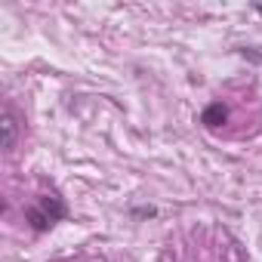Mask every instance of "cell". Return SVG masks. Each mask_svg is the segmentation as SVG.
<instances>
[{"label":"cell","instance_id":"cell-1","mask_svg":"<svg viewBox=\"0 0 262 262\" xmlns=\"http://www.w3.org/2000/svg\"><path fill=\"white\" fill-rule=\"evenodd\" d=\"M68 216V207L59 194H40L28 210H25V222L34 231H50L56 222H62Z\"/></svg>","mask_w":262,"mask_h":262},{"label":"cell","instance_id":"cell-5","mask_svg":"<svg viewBox=\"0 0 262 262\" xmlns=\"http://www.w3.org/2000/svg\"><path fill=\"white\" fill-rule=\"evenodd\" d=\"M253 10H256V13H262V4H253Z\"/></svg>","mask_w":262,"mask_h":262},{"label":"cell","instance_id":"cell-3","mask_svg":"<svg viewBox=\"0 0 262 262\" xmlns=\"http://www.w3.org/2000/svg\"><path fill=\"white\" fill-rule=\"evenodd\" d=\"M225 120H228V108H225L222 102L207 105V108H204V114H201V123H204L207 129H216V126H222Z\"/></svg>","mask_w":262,"mask_h":262},{"label":"cell","instance_id":"cell-4","mask_svg":"<svg viewBox=\"0 0 262 262\" xmlns=\"http://www.w3.org/2000/svg\"><path fill=\"white\" fill-rule=\"evenodd\" d=\"M244 56H250L253 62H262V53H250V50H244Z\"/></svg>","mask_w":262,"mask_h":262},{"label":"cell","instance_id":"cell-2","mask_svg":"<svg viewBox=\"0 0 262 262\" xmlns=\"http://www.w3.org/2000/svg\"><path fill=\"white\" fill-rule=\"evenodd\" d=\"M0 129H4V151H13V148H16L19 123H16V114H13V108H10V105L4 108V117H0Z\"/></svg>","mask_w":262,"mask_h":262}]
</instances>
